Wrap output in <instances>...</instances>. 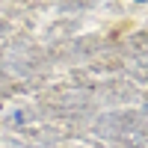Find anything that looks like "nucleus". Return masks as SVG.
Instances as JSON below:
<instances>
[{
  "mask_svg": "<svg viewBox=\"0 0 148 148\" xmlns=\"http://www.w3.org/2000/svg\"><path fill=\"white\" fill-rule=\"evenodd\" d=\"M139 3H142V0H139Z\"/></svg>",
  "mask_w": 148,
  "mask_h": 148,
  "instance_id": "f257e3e1",
  "label": "nucleus"
}]
</instances>
